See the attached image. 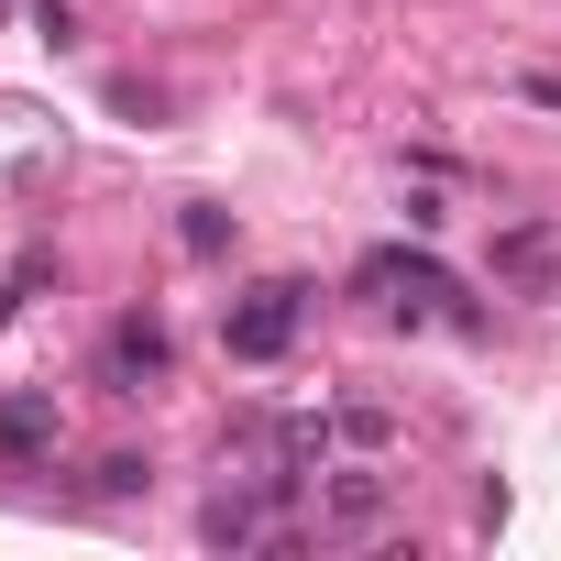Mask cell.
Here are the masks:
<instances>
[{
  "instance_id": "6da1fadb",
  "label": "cell",
  "mask_w": 561,
  "mask_h": 561,
  "mask_svg": "<svg viewBox=\"0 0 561 561\" xmlns=\"http://www.w3.org/2000/svg\"><path fill=\"white\" fill-rule=\"evenodd\" d=\"M484 275L506 298H561V220H506L495 253H484Z\"/></svg>"
},
{
  "instance_id": "7a4b0ae2",
  "label": "cell",
  "mask_w": 561,
  "mask_h": 561,
  "mask_svg": "<svg viewBox=\"0 0 561 561\" xmlns=\"http://www.w3.org/2000/svg\"><path fill=\"white\" fill-rule=\"evenodd\" d=\"M298 320H309V287H253L231 320H220V342H231V364H275L298 342Z\"/></svg>"
},
{
  "instance_id": "3957f363",
  "label": "cell",
  "mask_w": 561,
  "mask_h": 561,
  "mask_svg": "<svg viewBox=\"0 0 561 561\" xmlns=\"http://www.w3.org/2000/svg\"><path fill=\"white\" fill-rule=\"evenodd\" d=\"M165 364H176V342H165V320H154V309L111 320V342H100V386H111V397H144Z\"/></svg>"
},
{
  "instance_id": "277c9868",
  "label": "cell",
  "mask_w": 561,
  "mask_h": 561,
  "mask_svg": "<svg viewBox=\"0 0 561 561\" xmlns=\"http://www.w3.org/2000/svg\"><path fill=\"white\" fill-rule=\"evenodd\" d=\"M397 517V484L386 473H331L320 484V539H375Z\"/></svg>"
},
{
  "instance_id": "5b68a950",
  "label": "cell",
  "mask_w": 561,
  "mask_h": 561,
  "mask_svg": "<svg viewBox=\"0 0 561 561\" xmlns=\"http://www.w3.org/2000/svg\"><path fill=\"white\" fill-rule=\"evenodd\" d=\"M56 430H67V419H56V397H45V386H12V397H0V462H45V451H56Z\"/></svg>"
},
{
  "instance_id": "8992f818",
  "label": "cell",
  "mask_w": 561,
  "mask_h": 561,
  "mask_svg": "<svg viewBox=\"0 0 561 561\" xmlns=\"http://www.w3.org/2000/svg\"><path fill=\"white\" fill-rule=\"evenodd\" d=\"M144 484H154L144 451H100V462H89V495H144Z\"/></svg>"
},
{
  "instance_id": "52a82bcc",
  "label": "cell",
  "mask_w": 561,
  "mask_h": 561,
  "mask_svg": "<svg viewBox=\"0 0 561 561\" xmlns=\"http://www.w3.org/2000/svg\"><path fill=\"white\" fill-rule=\"evenodd\" d=\"M331 430H342V440H353V451H386V440H397V419H386V408H342V419H331Z\"/></svg>"
},
{
  "instance_id": "ba28073f",
  "label": "cell",
  "mask_w": 561,
  "mask_h": 561,
  "mask_svg": "<svg viewBox=\"0 0 561 561\" xmlns=\"http://www.w3.org/2000/svg\"><path fill=\"white\" fill-rule=\"evenodd\" d=\"M176 242H187V253H220V242H231V220H220V209H187V220H176Z\"/></svg>"
}]
</instances>
